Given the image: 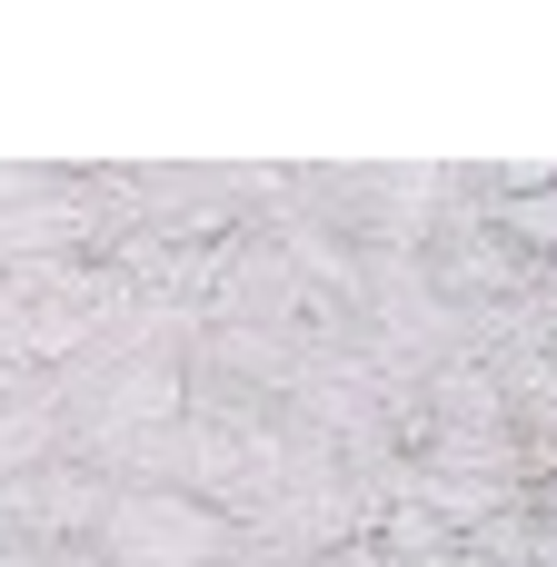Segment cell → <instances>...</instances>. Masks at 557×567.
Returning a JSON list of instances; mask_svg holds the SVG:
<instances>
[{
  "label": "cell",
  "instance_id": "7a4b0ae2",
  "mask_svg": "<svg viewBox=\"0 0 557 567\" xmlns=\"http://www.w3.org/2000/svg\"><path fill=\"white\" fill-rule=\"evenodd\" d=\"M329 567H399L389 548H329Z\"/></svg>",
  "mask_w": 557,
  "mask_h": 567
},
{
  "label": "cell",
  "instance_id": "6da1fadb",
  "mask_svg": "<svg viewBox=\"0 0 557 567\" xmlns=\"http://www.w3.org/2000/svg\"><path fill=\"white\" fill-rule=\"evenodd\" d=\"M498 229H508V239H528V249H557V189L508 199V209H498Z\"/></svg>",
  "mask_w": 557,
  "mask_h": 567
}]
</instances>
